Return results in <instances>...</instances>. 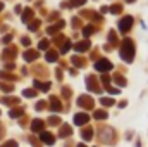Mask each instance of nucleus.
<instances>
[{
    "label": "nucleus",
    "mask_w": 148,
    "mask_h": 147,
    "mask_svg": "<svg viewBox=\"0 0 148 147\" xmlns=\"http://www.w3.org/2000/svg\"><path fill=\"white\" fill-rule=\"evenodd\" d=\"M40 139H41V142H45V144H48V146H52V144H53V140H55V139H53V135H52V133H48V132H47V133H45V132H41V133H40Z\"/></svg>",
    "instance_id": "nucleus-6"
},
{
    "label": "nucleus",
    "mask_w": 148,
    "mask_h": 147,
    "mask_svg": "<svg viewBox=\"0 0 148 147\" xmlns=\"http://www.w3.org/2000/svg\"><path fill=\"white\" fill-rule=\"evenodd\" d=\"M35 87H38V88H41L43 92H47V90L50 88V83H40L38 80H35Z\"/></svg>",
    "instance_id": "nucleus-10"
},
{
    "label": "nucleus",
    "mask_w": 148,
    "mask_h": 147,
    "mask_svg": "<svg viewBox=\"0 0 148 147\" xmlns=\"http://www.w3.org/2000/svg\"><path fill=\"white\" fill-rule=\"evenodd\" d=\"M100 102H102L103 106H107V107H109V106H112V104H114V101H112V99H102Z\"/></svg>",
    "instance_id": "nucleus-18"
},
{
    "label": "nucleus",
    "mask_w": 148,
    "mask_h": 147,
    "mask_svg": "<svg viewBox=\"0 0 148 147\" xmlns=\"http://www.w3.org/2000/svg\"><path fill=\"white\" fill-rule=\"evenodd\" d=\"M2 7H3V5H2V3H0V10H2Z\"/></svg>",
    "instance_id": "nucleus-31"
},
{
    "label": "nucleus",
    "mask_w": 148,
    "mask_h": 147,
    "mask_svg": "<svg viewBox=\"0 0 148 147\" xmlns=\"http://www.w3.org/2000/svg\"><path fill=\"white\" fill-rule=\"evenodd\" d=\"M77 147H86V146H83V144H79V146H77Z\"/></svg>",
    "instance_id": "nucleus-30"
},
{
    "label": "nucleus",
    "mask_w": 148,
    "mask_h": 147,
    "mask_svg": "<svg viewBox=\"0 0 148 147\" xmlns=\"http://www.w3.org/2000/svg\"><path fill=\"white\" fill-rule=\"evenodd\" d=\"M93 137V133H91V130H83V139H91Z\"/></svg>",
    "instance_id": "nucleus-17"
},
{
    "label": "nucleus",
    "mask_w": 148,
    "mask_h": 147,
    "mask_svg": "<svg viewBox=\"0 0 148 147\" xmlns=\"http://www.w3.org/2000/svg\"><path fill=\"white\" fill-rule=\"evenodd\" d=\"M95 68H97L98 71H110L112 68H114V64L109 62L107 59H100V61H97V62H95Z\"/></svg>",
    "instance_id": "nucleus-3"
},
{
    "label": "nucleus",
    "mask_w": 148,
    "mask_h": 147,
    "mask_svg": "<svg viewBox=\"0 0 148 147\" xmlns=\"http://www.w3.org/2000/svg\"><path fill=\"white\" fill-rule=\"evenodd\" d=\"M21 114H23V111H21V109H14V111H10V116H12V118H16V116H21Z\"/></svg>",
    "instance_id": "nucleus-19"
},
{
    "label": "nucleus",
    "mask_w": 148,
    "mask_h": 147,
    "mask_svg": "<svg viewBox=\"0 0 148 147\" xmlns=\"http://www.w3.org/2000/svg\"><path fill=\"white\" fill-rule=\"evenodd\" d=\"M131 26H133V17H131V16H126V17H122V19L119 21V30H121L122 33L129 31Z\"/></svg>",
    "instance_id": "nucleus-2"
},
{
    "label": "nucleus",
    "mask_w": 148,
    "mask_h": 147,
    "mask_svg": "<svg viewBox=\"0 0 148 147\" xmlns=\"http://www.w3.org/2000/svg\"><path fill=\"white\" fill-rule=\"evenodd\" d=\"M57 57H59V54H57L55 50L47 52V61H48V62H55V61H57Z\"/></svg>",
    "instance_id": "nucleus-9"
},
{
    "label": "nucleus",
    "mask_w": 148,
    "mask_h": 147,
    "mask_svg": "<svg viewBox=\"0 0 148 147\" xmlns=\"http://www.w3.org/2000/svg\"><path fill=\"white\" fill-rule=\"evenodd\" d=\"M77 102H79V106H83V107H88V109L93 107V101H91L90 97H79Z\"/></svg>",
    "instance_id": "nucleus-7"
},
{
    "label": "nucleus",
    "mask_w": 148,
    "mask_h": 147,
    "mask_svg": "<svg viewBox=\"0 0 148 147\" xmlns=\"http://www.w3.org/2000/svg\"><path fill=\"white\" fill-rule=\"evenodd\" d=\"M52 109H53V111H59V109H60V106H59V101H57L55 97H52Z\"/></svg>",
    "instance_id": "nucleus-15"
},
{
    "label": "nucleus",
    "mask_w": 148,
    "mask_h": 147,
    "mask_svg": "<svg viewBox=\"0 0 148 147\" xmlns=\"http://www.w3.org/2000/svg\"><path fill=\"white\" fill-rule=\"evenodd\" d=\"M88 49H90V42H88V40L79 42V43H76V45H74V50H76V52H86Z\"/></svg>",
    "instance_id": "nucleus-5"
},
{
    "label": "nucleus",
    "mask_w": 148,
    "mask_h": 147,
    "mask_svg": "<svg viewBox=\"0 0 148 147\" xmlns=\"http://www.w3.org/2000/svg\"><path fill=\"white\" fill-rule=\"evenodd\" d=\"M107 90H109V94H112V95H114V94L117 95V94L121 92V90H117V88H112V87H107Z\"/></svg>",
    "instance_id": "nucleus-23"
},
{
    "label": "nucleus",
    "mask_w": 148,
    "mask_h": 147,
    "mask_svg": "<svg viewBox=\"0 0 148 147\" xmlns=\"http://www.w3.org/2000/svg\"><path fill=\"white\" fill-rule=\"evenodd\" d=\"M126 2H134V0H126Z\"/></svg>",
    "instance_id": "nucleus-32"
},
{
    "label": "nucleus",
    "mask_w": 148,
    "mask_h": 147,
    "mask_svg": "<svg viewBox=\"0 0 148 147\" xmlns=\"http://www.w3.org/2000/svg\"><path fill=\"white\" fill-rule=\"evenodd\" d=\"M121 57L124 59V61H133V57H134V45H133V42L129 40V38H126L124 42H122V49H121Z\"/></svg>",
    "instance_id": "nucleus-1"
},
{
    "label": "nucleus",
    "mask_w": 148,
    "mask_h": 147,
    "mask_svg": "<svg viewBox=\"0 0 148 147\" xmlns=\"http://www.w3.org/2000/svg\"><path fill=\"white\" fill-rule=\"evenodd\" d=\"M23 45H29V38H23Z\"/></svg>",
    "instance_id": "nucleus-29"
},
{
    "label": "nucleus",
    "mask_w": 148,
    "mask_h": 147,
    "mask_svg": "<svg viewBox=\"0 0 148 147\" xmlns=\"http://www.w3.org/2000/svg\"><path fill=\"white\" fill-rule=\"evenodd\" d=\"M38 47H40V49H47V47H48V42H47V40H41V42L38 43Z\"/></svg>",
    "instance_id": "nucleus-22"
},
{
    "label": "nucleus",
    "mask_w": 148,
    "mask_h": 147,
    "mask_svg": "<svg viewBox=\"0 0 148 147\" xmlns=\"http://www.w3.org/2000/svg\"><path fill=\"white\" fill-rule=\"evenodd\" d=\"M102 81H103V85H105V87H109V83H110V78H109V76H103V78H102Z\"/></svg>",
    "instance_id": "nucleus-27"
},
{
    "label": "nucleus",
    "mask_w": 148,
    "mask_h": 147,
    "mask_svg": "<svg viewBox=\"0 0 148 147\" xmlns=\"http://www.w3.org/2000/svg\"><path fill=\"white\" fill-rule=\"evenodd\" d=\"M110 12H114V14L115 12H121V7L119 5H114V7H110Z\"/></svg>",
    "instance_id": "nucleus-28"
},
{
    "label": "nucleus",
    "mask_w": 148,
    "mask_h": 147,
    "mask_svg": "<svg viewBox=\"0 0 148 147\" xmlns=\"http://www.w3.org/2000/svg\"><path fill=\"white\" fill-rule=\"evenodd\" d=\"M31 14H33V10H31V9H26V10H24V14H23V21H28Z\"/></svg>",
    "instance_id": "nucleus-16"
},
{
    "label": "nucleus",
    "mask_w": 148,
    "mask_h": 147,
    "mask_svg": "<svg viewBox=\"0 0 148 147\" xmlns=\"http://www.w3.org/2000/svg\"><path fill=\"white\" fill-rule=\"evenodd\" d=\"M3 147H17V144H16L14 140H9L7 144H3Z\"/></svg>",
    "instance_id": "nucleus-26"
},
{
    "label": "nucleus",
    "mask_w": 148,
    "mask_h": 147,
    "mask_svg": "<svg viewBox=\"0 0 148 147\" xmlns=\"http://www.w3.org/2000/svg\"><path fill=\"white\" fill-rule=\"evenodd\" d=\"M95 118L97 119H105L107 118V112L105 111H95Z\"/></svg>",
    "instance_id": "nucleus-13"
},
{
    "label": "nucleus",
    "mask_w": 148,
    "mask_h": 147,
    "mask_svg": "<svg viewBox=\"0 0 148 147\" xmlns=\"http://www.w3.org/2000/svg\"><path fill=\"white\" fill-rule=\"evenodd\" d=\"M62 26H64V23L60 21L59 24H55V26H52V28H48V33H55V31H57V30H60Z\"/></svg>",
    "instance_id": "nucleus-14"
},
{
    "label": "nucleus",
    "mask_w": 148,
    "mask_h": 147,
    "mask_svg": "<svg viewBox=\"0 0 148 147\" xmlns=\"http://www.w3.org/2000/svg\"><path fill=\"white\" fill-rule=\"evenodd\" d=\"M36 57H38V52H26L24 54V59L26 61H35Z\"/></svg>",
    "instance_id": "nucleus-11"
},
{
    "label": "nucleus",
    "mask_w": 148,
    "mask_h": 147,
    "mask_svg": "<svg viewBox=\"0 0 148 147\" xmlns=\"http://www.w3.org/2000/svg\"><path fill=\"white\" fill-rule=\"evenodd\" d=\"M69 49H71V42H66V43H64V47H62V54H66Z\"/></svg>",
    "instance_id": "nucleus-20"
},
{
    "label": "nucleus",
    "mask_w": 148,
    "mask_h": 147,
    "mask_svg": "<svg viewBox=\"0 0 148 147\" xmlns=\"http://www.w3.org/2000/svg\"><path fill=\"white\" fill-rule=\"evenodd\" d=\"M43 126H45V123H43L41 119H35V121L31 123V130H33V132H40V133H41V132H43Z\"/></svg>",
    "instance_id": "nucleus-8"
},
{
    "label": "nucleus",
    "mask_w": 148,
    "mask_h": 147,
    "mask_svg": "<svg viewBox=\"0 0 148 147\" xmlns=\"http://www.w3.org/2000/svg\"><path fill=\"white\" fill-rule=\"evenodd\" d=\"M24 95L26 97H35V90H24Z\"/></svg>",
    "instance_id": "nucleus-24"
},
{
    "label": "nucleus",
    "mask_w": 148,
    "mask_h": 147,
    "mask_svg": "<svg viewBox=\"0 0 148 147\" xmlns=\"http://www.w3.org/2000/svg\"><path fill=\"white\" fill-rule=\"evenodd\" d=\"M88 119H90V116H88L86 112H77V114L74 116V125L83 126V125H86V123H88Z\"/></svg>",
    "instance_id": "nucleus-4"
},
{
    "label": "nucleus",
    "mask_w": 148,
    "mask_h": 147,
    "mask_svg": "<svg viewBox=\"0 0 148 147\" xmlns=\"http://www.w3.org/2000/svg\"><path fill=\"white\" fill-rule=\"evenodd\" d=\"M69 133H71V128H69V126H64V132H62V137H67Z\"/></svg>",
    "instance_id": "nucleus-25"
},
{
    "label": "nucleus",
    "mask_w": 148,
    "mask_h": 147,
    "mask_svg": "<svg viewBox=\"0 0 148 147\" xmlns=\"http://www.w3.org/2000/svg\"><path fill=\"white\" fill-rule=\"evenodd\" d=\"M86 0H71V3H73L74 7H77V5H83Z\"/></svg>",
    "instance_id": "nucleus-21"
},
{
    "label": "nucleus",
    "mask_w": 148,
    "mask_h": 147,
    "mask_svg": "<svg viewBox=\"0 0 148 147\" xmlns=\"http://www.w3.org/2000/svg\"><path fill=\"white\" fill-rule=\"evenodd\" d=\"M93 31H95V28H93V26H84V28H83V35H84V37H90Z\"/></svg>",
    "instance_id": "nucleus-12"
}]
</instances>
